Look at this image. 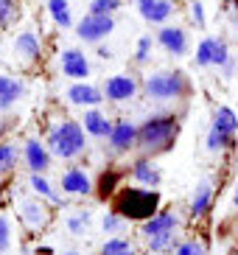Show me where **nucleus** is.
Segmentation results:
<instances>
[{
  "instance_id": "nucleus-18",
  "label": "nucleus",
  "mask_w": 238,
  "mask_h": 255,
  "mask_svg": "<svg viewBox=\"0 0 238 255\" xmlns=\"http://www.w3.org/2000/svg\"><path fill=\"white\" fill-rule=\"evenodd\" d=\"M82 127H84V132L93 135V137H110V132H112L115 124H112L104 113H98L96 107H90L87 113H84V124H82Z\"/></svg>"
},
{
  "instance_id": "nucleus-33",
  "label": "nucleus",
  "mask_w": 238,
  "mask_h": 255,
  "mask_svg": "<svg viewBox=\"0 0 238 255\" xmlns=\"http://www.w3.org/2000/svg\"><path fill=\"white\" fill-rule=\"evenodd\" d=\"M14 11H17V0H0V31L14 20Z\"/></svg>"
},
{
  "instance_id": "nucleus-25",
  "label": "nucleus",
  "mask_w": 238,
  "mask_h": 255,
  "mask_svg": "<svg viewBox=\"0 0 238 255\" xmlns=\"http://www.w3.org/2000/svg\"><path fill=\"white\" fill-rule=\"evenodd\" d=\"M31 191H34V194H39V196H45V199H51V202H62L59 194L53 191L51 182L45 180L42 174H31Z\"/></svg>"
},
{
  "instance_id": "nucleus-31",
  "label": "nucleus",
  "mask_w": 238,
  "mask_h": 255,
  "mask_svg": "<svg viewBox=\"0 0 238 255\" xmlns=\"http://www.w3.org/2000/svg\"><path fill=\"white\" fill-rule=\"evenodd\" d=\"M123 225H126V219L120 216L118 210H110V213L104 216V222H101L104 233H120V230H123Z\"/></svg>"
},
{
  "instance_id": "nucleus-15",
  "label": "nucleus",
  "mask_w": 238,
  "mask_h": 255,
  "mask_svg": "<svg viewBox=\"0 0 238 255\" xmlns=\"http://www.w3.org/2000/svg\"><path fill=\"white\" fill-rule=\"evenodd\" d=\"M62 191L70 196H87L93 194V182H90V177L82 168H67L62 174Z\"/></svg>"
},
{
  "instance_id": "nucleus-36",
  "label": "nucleus",
  "mask_w": 238,
  "mask_h": 255,
  "mask_svg": "<svg viewBox=\"0 0 238 255\" xmlns=\"http://www.w3.org/2000/svg\"><path fill=\"white\" fill-rule=\"evenodd\" d=\"M191 17H194V23L199 25V28H205V6H202L199 0H194V3H191Z\"/></svg>"
},
{
  "instance_id": "nucleus-20",
  "label": "nucleus",
  "mask_w": 238,
  "mask_h": 255,
  "mask_svg": "<svg viewBox=\"0 0 238 255\" xmlns=\"http://www.w3.org/2000/svg\"><path fill=\"white\" fill-rule=\"evenodd\" d=\"M213 129H219V132H224V135H233L236 137L238 132V118L236 113H233L230 107H216L213 110V124H210Z\"/></svg>"
},
{
  "instance_id": "nucleus-21",
  "label": "nucleus",
  "mask_w": 238,
  "mask_h": 255,
  "mask_svg": "<svg viewBox=\"0 0 238 255\" xmlns=\"http://www.w3.org/2000/svg\"><path fill=\"white\" fill-rule=\"evenodd\" d=\"M210 202H213V185H210L208 180L199 182L194 191V199H191V213L194 216H205L210 210Z\"/></svg>"
},
{
  "instance_id": "nucleus-3",
  "label": "nucleus",
  "mask_w": 238,
  "mask_h": 255,
  "mask_svg": "<svg viewBox=\"0 0 238 255\" xmlns=\"http://www.w3.org/2000/svg\"><path fill=\"white\" fill-rule=\"evenodd\" d=\"M160 208V194L154 188H123L115 199V210L123 219H134V222H146L151 219Z\"/></svg>"
},
{
  "instance_id": "nucleus-8",
  "label": "nucleus",
  "mask_w": 238,
  "mask_h": 255,
  "mask_svg": "<svg viewBox=\"0 0 238 255\" xmlns=\"http://www.w3.org/2000/svg\"><path fill=\"white\" fill-rule=\"evenodd\" d=\"M157 42L163 45L165 53H171V56H185L191 42H188V31L179 28V25H163V28L157 31Z\"/></svg>"
},
{
  "instance_id": "nucleus-24",
  "label": "nucleus",
  "mask_w": 238,
  "mask_h": 255,
  "mask_svg": "<svg viewBox=\"0 0 238 255\" xmlns=\"http://www.w3.org/2000/svg\"><path fill=\"white\" fill-rule=\"evenodd\" d=\"M213 51H216V37H205L196 45V65L199 68H210L213 65Z\"/></svg>"
},
{
  "instance_id": "nucleus-5",
  "label": "nucleus",
  "mask_w": 238,
  "mask_h": 255,
  "mask_svg": "<svg viewBox=\"0 0 238 255\" xmlns=\"http://www.w3.org/2000/svg\"><path fill=\"white\" fill-rule=\"evenodd\" d=\"M112 31H115L112 14H93V11H87L79 20V25H76V37L82 42H101V39L110 37Z\"/></svg>"
},
{
  "instance_id": "nucleus-42",
  "label": "nucleus",
  "mask_w": 238,
  "mask_h": 255,
  "mask_svg": "<svg viewBox=\"0 0 238 255\" xmlns=\"http://www.w3.org/2000/svg\"><path fill=\"white\" fill-rule=\"evenodd\" d=\"M236 76H238V68H236Z\"/></svg>"
},
{
  "instance_id": "nucleus-6",
  "label": "nucleus",
  "mask_w": 238,
  "mask_h": 255,
  "mask_svg": "<svg viewBox=\"0 0 238 255\" xmlns=\"http://www.w3.org/2000/svg\"><path fill=\"white\" fill-rule=\"evenodd\" d=\"M22 157L28 163L31 174H42L51 168V149H48V143L39 140V137H28L25 140V149H22Z\"/></svg>"
},
{
  "instance_id": "nucleus-12",
  "label": "nucleus",
  "mask_w": 238,
  "mask_h": 255,
  "mask_svg": "<svg viewBox=\"0 0 238 255\" xmlns=\"http://www.w3.org/2000/svg\"><path fill=\"white\" fill-rule=\"evenodd\" d=\"M104 98H107L104 93L98 87H93L90 82H73L67 87V101L76 107H98Z\"/></svg>"
},
{
  "instance_id": "nucleus-26",
  "label": "nucleus",
  "mask_w": 238,
  "mask_h": 255,
  "mask_svg": "<svg viewBox=\"0 0 238 255\" xmlns=\"http://www.w3.org/2000/svg\"><path fill=\"white\" fill-rule=\"evenodd\" d=\"M101 255H134V247H132V241H126V239H110V241H104Z\"/></svg>"
},
{
  "instance_id": "nucleus-16",
  "label": "nucleus",
  "mask_w": 238,
  "mask_h": 255,
  "mask_svg": "<svg viewBox=\"0 0 238 255\" xmlns=\"http://www.w3.org/2000/svg\"><path fill=\"white\" fill-rule=\"evenodd\" d=\"M137 11L149 23H165L174 14V3L171 0H140L137 3Z\"/></svg>"
},
{
  "instance_id": "nucleus-35",
  "label": "nucleus",
  "mask_w": 238,
  "mask_h": 255,
  "mask_svg": "<svg viewBox=\"0 0 238 255\" xmlns=\"http://www.w3.org/2000/svg\"><path fill=\"white\" fill-rule=\"evenodd\" d=\"M11 247V225H8V219L0 213V253H6Z\"/></svg>"
},
{
  "instance_id": "nucleus-43",
  "label": "nucleus",
  "mask_w": 238,
  "mask_h": 255,
  "mask_svg": "<svg viewBox=\"0 0 238 255\" xmlns=\"http://www.w3.org/2000/svg\"><path fill=\"white\" fill-rule=\"evenodd\" d=\"M134 3H140V0H134Z\"/></svg>"
},
{
  "instance_id": "nucleus-38",
  "label": "nucleus",
  "mask_w": 238,
  "mask_h": 255,
  "mask_svg": "<svg viewBox=\"0 0 238 255\" xmlns=\"http://www.w3.org/2000/svg\"><path fill=\"white\" fill-rule=\"evenodd\" d=\"M233 205L238 208V185H236V194H233Z\"/></svg>"
},
{
  "instance_id": "nucleus-23",
  "label": "nucleus",
  "mask_w": 238,
  "mask_h": 255,
  "mask_svg": "<svg viewBox=\"0 0 238 255\" xmlns=\"http://www.w3.org/2000/svg\"><path fill=\"white\" fill-rule=\"evenodd\" d=\"M90 222H93L90 210H76V213L67 216V230L73 233V236H84L90 230Z\"/></svg>"
},
{
  "instance_id": "nucleus-37",
  "label": "nucleus",
  "mask_w": 238,
  "mask_h": 255,
  "mask_svg": "<svg viewBox=\"0 0 238 255\" xmlns=\"http://www.w3.org/2000/svg\"><path fill=\"white\" fill-rule=\"evenodd\" d=\"M98 56H101V59H110L112 51H110V48H98Z\"/></svg>"
},
{
  "instance_id": "nucleus-7",
  "label": "nucleus",
  "mask_w": 238,
  "mask_h": 255,
  "mask_svg": "<svg viewBox=\"0 0 238 255\" xmlns=\"http://www.w3.org/2000/svg\"><path fill=\"white\" fill-rule=\"evenodd\" d=\"M59 68H62V73H65L67 79H73V82H87V76H90V62H87V56H84L79 48H67V51H62Z\"/></svg>"
},
{
  "instance_id": "nucleus-27",
  "label": "nucleus",
  "mask_w": 238,
  "mask_h": 255,
  "mask_svg": "<svg viewBox=\"0 0 238 255\" xmlns=\"http://www.w3.org/2000/svg\"><path fill=\"white\" fill-rule=\"evenodd\" d=\"M233 140H236L233 135H224V132H219V129H213V127H210V132H208V151H222V149H230V146H233Z\"/></svg>"
},
{
  "instance_id": "nucleus-40",
  "label": "nucleus",
  "mask_w": 238,
  "mask_h": 255,
  "mask_svg": "<svg viewBox=\"0 0 238 255\" xmlns=\"http://www.w3.org/2000/svg\"><path fill=\"white\" fill-rule=\"evenodd\" d=\"M62 255H79V253H62Z\"/></svg>"
},
{
  "instance_id": "nucleus-30",
  "label": "nucleus",
  "mask_w": 238,
  "mask_h": 255,
  "mask_svg": "<svg viewBox=\"0 0 238 255\" xmlns=\"http://www.w3.org/2000/svg\"><path fill=\"white\" fill-rule=\"evenodd\" d=\"M174 255H205V244L199 239H188V241H179Z\"/></svg>"
},
{
  "instance_id": "nucleus-4",
  "label": "nucleus",
  "mask_w": 238,
  "mask_h": 255,
  "mask_svg": "<svg viewBox=\"0 0 238 255\" xmlns=\"http://www.w3.org/2000/svg\"><path fill=\"white\" fill-rule=\"evenodd\" d=\"M143 90L151 101H174V98H182L188 93V79L179 70H160V73H151L146 79Z\"/></svg>"
},
{
  "instance_id": "nucleus-9",
  "label": "nucleus",
  "mask_w": 238,
  "mask_h": 255,
  "mask_svg": "<svg viewBox=\"0 0 238 255\" xmlns=\"http://www.w3.org/2000/svg\"><path fill=\"white\" fill-rule=\"evenodd\" d=\"M179 227V216L174 213V210H157L151 219H146L143 222V239L149 241L154 239V236H165V233H177Z\"/></svg>"
},
{
  "instance_id": "nucleus-41",
  "label": "nucleus",
  "mask_w": 238,
  "mask_h": 255,
  "mask_svg": "<svg viewBox=\"0 0 238 255\" xmlns=\"http://www.w3.org/2000/svg\"><path fill=\"white\" fill-rule=\"evenodd\" d=\"M230 255H238V250H233V253H230Z\"/></svg>"
},
{
  "instance_id": "nucleus-11",
  "label": "nucleus",
  "mask_w": 238,
  "mask_h": 255,
  "mask_svg": "<svg viewBox=\"0 0 238 255\" xmlns=\"http://www.w3.org/2000/svg\"><path fill=\"white\" fill-rule=\"evenodd\" d=\"M137 129L140 127H134L132 121H118L115 127H112V132H110V149L112 151H129V149H134L137 146Z\"/></svg>"
},
{
  "instance_id": "nucleus-34",
  "label": "nucleus",
  "mask_w": 238,
  "mask_h": 255,
  "mask_svg": "<svg viewBox=\"0 0 238 255\" xmlns=\"http://www.w3.org/2000/svg\"><path fill=\"white\" fill-rule=\"evenodd\" d=\"M151 59V37H140L137 39V51H134V62L146 65Z\"/></svg>"
},
{
  "instance_id": "nucleus-1",
  "label": "nucleus",
  "mask_w": 238,
  "mask_h": 255,
  "mask_svg": "<svg viewBox=\"0 0 238 255\" xmlns=\"http://www.w3.org/2000/svg\"><path fill=\"white\" fill-rule=\"evenodd\" d=\"M179 135V118L177 115H151L143 121V127L137 129V149L146 157L163 154L174 146Z\"/></svg>"
},
{
  "instance_id": "nucleus-14",
  "label": "nucleus",
  "mask_w": 238,
  "mask_h": 255,
  "mask_svg": "<svg viewBox=\"0 0 238 255\" xmlns=\"http://www.w3.org/2000/svg\"><path fill=\"white\" fill-rule=\"evenodd\" d=\"M20 219L31 227V230H39V227L48 225L51 213H48V208H45L39 199H22L20 202Z\"/></svg>"
},
{
  "instance_id": "nucleus-19",
  "label": "nucleus",
  "mask_w": 238,
  "mask_h": 255,
  "mask_svg": "<svg viewBox=\"0 0 238 255\" xmlns=\"http://www.w3.org/2000/svg\"><path fill=\"white\" fill-rule=\"evenodd\" d=\"M132 180L140 182V185H146V188H157L160 180H163V174H160V168H157L149 157H143V160H137V163L132 165Z\"/></svg>"
},
{
  "instance_id": "nucleus-29",
  "label": "nucleus",
  "mask_w": 238,
  "mask_h": 255,
  "mask_svg": "<svg viewBox=\"0 0 238 255\" xmlns=\"http://www.w3.org/2000/svg\"><path fill=\"white\" fill-rule=\"evenodd\" d=\"M17 165V146L0 143V171H11Z\"/></svg>"
},
{
  "instance_id": "nucleus-2",
  "label": "nucleus",
  "mask_w": 238,
  "mask_h": 255,
  "mask_svg": "<svg viewBox=\"0 0 238 255\" xmlns=\"http://www.w3.org/2000/svg\"><path fill=\"white\" fill-rule=\"evenodd\" d=\"M48 149H51L53 157H62V160H73L84 151V127L79 121H59L48 129Z\"/></svg>"
},
{
  "instance_id": "nucleus-39",
  "label": "nucleus",
  "mask_w": 238,
  "mask_h": 255,
  "mask_svg": "<svg viewBox=\"0 0 238 255\" xmlns=\"http://www.w3.org/2000/svg\"><path fill=\"white\" fill-rule=\"evenodd\" d=\"M236 244H238V222H236Z\"/></svg>"
},
{
  "instance_id": "nucleus-22",
  "label": "nucleus",
  "mask_w": 238,
  "mask_h": 255,
  "mask_svg": "<svg viewBox=\"0 0 238 255\" xmlns=\"http://www.w3.org/2000/svg\"><path fill=\"white\" fill-rule=\"evenodd\" d=\"M48 14L59 28H70L73 25V14H70V3L67 0H48Z\"/></svg>"
},
{
  "instance_id": "nucleus-28",
  "label": "nucleus",
  "mask_w": 238,
  "mask_h": 255,
  "mask_svg": "<svg viewBox=\"0 0 238 255\" xmlns=\"http://www.w3.org/2000/svg\"><path fill=\"white\" fill-rule=\"evenodd\" d=\"M177 233H165V236H154V239H149V250L151 253H171V250H177Z\"/></svg>"
},
{
  "instance_id": "nucleus-13",
  "label": "nucleus",
  "mask_w": 238,
  "mask_h": 255,
  "mask_svg": "<svg viewBox=\"0 0 238 255\" xmlns=\"http://www.w3.org/2000/svg\"><path fill=\"white\" fill-rule=\"evenodd\" d=\"M25 93V84H22L20 76H0V113H6L17 104Z\"/></svg>"
},
{
  "instance_id": "nucleus-10",
  "label": "nucleus",
  "mask_w": 238,
  "mask_h": 255,
  "mask_svg": "<svg viewBox=\"0 0 238 255\" xmlns=\"http://www.w3.org/2000/svg\"><path fill=\"white\" fill-rule=\"evenodd\" d=\"M134 93H137V82H134L132 76H110L104 84V96L110 98V101H115V104H123V101H129V98H134Z\"/></svg>"
},
{
  "instance_id": "nucleus-32",
  "label": "nucleus",
  "mask_w": 238,
  "mask_h": 255,
  "mask_svg": "<svg viewBox=\"0 0 238 255\" xmlns=\"http://www.w3.org/2000/svg\"><path fill=\"white\" fill-rule=\"evenodd\" d=\"M118 8H120V0H93L90 3L93 14H115Z\"/></svg>"
},
{
  "instance_id": "nucleus-17",
  "label": "nucleus",
  "mask_w": 238,
  "mask_h": 255,
  "mask_svg": "<svg viewBox=\"0 0 238 255\" xmlns=\"http://www.w3.org/2000/svg\"><path fill=\"white\" fill-rule=\"evenodd\" d=\"M14 53L20 56L22 62H37L39 53H42L39 37L34 34V31H22V34H17V39H14Z\"/></svg>"
}]
</instances>
